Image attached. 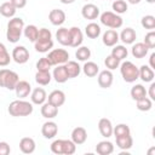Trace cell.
Masks as SVG:
<instances>
[{
  "instance_id": "cell-1",
  "label": "cell",
  "mask_w": 155,
  "mask_h": 155,
  "mask_svg": "<svg viewBox=\"0 0 155 155\" xmlns=\"http://www.w3.org/2000/svg\"><path fill=\"white\" fill-rule=\"evenodd\" d=\"M23 29H24V22L22 18L13 17L12 19H10V22L7 23V31H6L7 40L12 44L19 41Z\"/></svg>"
},
{
  "instance_id": "cell-2",
  "label": "cell",
  "mask_w": 155,
  "mask_h": 155,
  "mask_svg": "<svg viewBox=\"0 0 155 155\" xmlns=\"http://www.w3.org/2000/svg\"><path fill=\"white\" fill-rule=\"evenodd\" d=\"M8 114L11 116H28L33 113V104L27 102V101H22V99H17L10 103L8 105Z\"/></svg>"
},
{
  "instance_id": "cell-3",
  "label": "cell",
  "mask_w": 155,
  "mask_h": 155,
  "mask_svg": "<svg viewBox=\"0 0 155 155\" xmlns=\"http://www.w3.org/2000/svg\"><path fill=\"white\" fill-rule=\"evenodd\" d=\"M18 81H19V76L16 71L8 69H0V87H5L7 90H15Z\"/></svg>"
},
{
  "instance_id": "cell-4",
  "label": "cell",
  "mask_w": 155,
  "mask_h": 155,
  "mask_svg": "<svg viewBox=\"0 0 155 155\" xmlns=\"http://www.w3.org/2000/svg\"><path fill=\"white\" fill-rule=\"evenodd\" d=\"M120 71H121L122 79L126 82H134L137 79H139L138 68L130 61H126L120 65Z\"/></svg>"
},
{
  "instance_id": "cell-5",
  "label": "cell",
  "mask_w": 155,
  "mask_h": 155,
  "mask_svg": "<svg viewBox=\"0 0 155 155\" xmlns=\"http://www.w3.org/2000/svg\"><path fill=\"white\" fill-rule=\"evenodd\" d=\"M101 23L104 24L105 27H109L111 29H117L122 25V18L111 11H105L101 15Z\"/></svg>"
},
{
  "instance_id": "cell-6",
  "label": "cell",
  "mask_w": 155,
  "mask_h": 155,
  "mask_svg": "<svg viewBox=\"0 0 155 155\" xmlns=\"http://www.w3.org/2000/svg\"><path fill=\"white\" fill-rule=\"evenodd\" d=\"M68 58H69V53H68V51H65L63 48H54L47 56V59L50 61V63L52 65L65 64L68 62Z\"/></svg>"
},
{
  "instance_id": "cell-7",
  "label": "cell",
  "mask_w": 155,
  "mask_h": 155,
  "mask_svg": "<svg viewBox=\"0 0 155 155\" xmlns=\"http://www.w3.org/2000/svg\"><path fill=\"white\" fill-rule=\"evenodd\" d=\"M12 59L18 64H24L29 59V51L24 46H16L12 50Z\"/></svg>"
},
{
  "instance_id": "cell-8",
  "label": "cell",
  "mask_w": 155,
  "mask_h": 155,
  "mask_svg": "<svg viewBox=\"0 0 155 155\" xmlns=\"http://www.w3.org/2000/svg\"><path fill=\"white\" fill-rule=\"evenodd\" d=\"M81 15L85 19H96L99 16V8L93 4H86L81 8Z\"/></svg>"
},
{
  "instance_id": "cell-9",
  "label": "cell",
  "mask_w": 155,
  "mask_h": 155,
  "mask_svg": "<svg viewBox=\"0 0 155 155\" xmlns=\"http://www.w3.org/2000/svg\"><path fill=\"white\" fill-rule=\"evenodd\" d=\"M41 133H42V136H44L45 138H47V139L53 138V137L58 133V126H57V124L53 122V121H47V122H45V124L42 125V127H41Z\"/></svg>"
},
{
  "instance_id": "cell-10",
  "label": "cell",
  "mask_w": 155,
  "mask_h": 155,
  "mask_svg": "<svg viewBox=\"0 0 155 155\" xmlns=\"http://www.w3.org/2000/svg\"><path fill=\"white\" fill-rule=\"evenodd\" d=\"M15 91H16V96L18 98H25L28 97V94L30 93L31 91V86L28 81L25 80H19L15 87Z\"/></svg>"
},
{
  "instance_id": "cell-11",
  "label": "cell",
  "mask_w": 155,
  "mask_h": 155,
  "mask_svg": "<svg viewBox=\"0 0 155 155\" xmlns=\"http://www.w3.org/2000/svg\"><path fill=\"white\" fill-rule=\"evenodd\" d=\"M48 19L53 25H62L65 22V13L59 8L51 10V12L48 13Z\"/></svg>"
},
{
  "instance_id": "cell-12",
  "label": "cell",
  "mask_w": 155,
  "mask_h": 155,
  "mask_svg": "<svg viewBox=\"0 0 155 155\" xmlns=\"http://www.w3.org/2000/svg\"><path fill=\"white\" fill-rule=\"evenodd\" d=\"M69 33H70V46L71 47H79L84 40L82 31L78 27H71L69 29Z\"/></svg>"
},
{
  "instance_id": "cell-13",
  "label": "cell",
  "mask_w": 155,
  "mask_h": 155,
  "mask_svg": "<svg viewBox=\"0 0 155 155\" xmlns=\"http://www.w3.org/2000/svg\"><path fill=\"white\" fill-rule=\"evenodd\" d=\"M65 102V94L61 90H54L48 94V103L53 104L54 107H61Z\"/></svg>"
},
{
  "instance_id": "cell-14",
  "label": "cell",
  "mask_w": 155,
  "mask_h": 155,
  "mask_svg": "<svg viewBox=\"0 0 155 155\" xmlns=\"http://www.w3.org/2000/svg\"><path fill=\"white\" fill-rule=\"evenodd\" d=\"M86 139H87V132L84 127H75L71 131V140L76 145L84 144L86 142Z\"/></svg>"
},
{
  "instance_id": "cell-15",
  "label": "cell",
  "mask_w": 155,
  "mask_h": 155,
  "mask_svg": "<svg viewBox=\"0 0 155 155\" xmlns=\"http://www.w3.org/2000/svg\"><path fill=\"white\" fill-rule=\"evenodd\" d=\"M113 73L108 69H105V70H103V71H101L99 73V75H98V85L102 87V88H108V87H110L111 86V84H113Z\"/></svg>"
},
{
  "instance_id": "cell-16",
  "label": "cell",
  "mask_w": 155,
  "mask_h": 155,
  "mask_svg": "<svg viewBox=\"0 0 155 155\" xmlns=\"http://www.w3.org/2000/svg\"><path fill=\"white\" fill-rule=\"evenodd\" d=\"M98 130L101 132V134L105 138H109L111 137L113 134V125H111V121L109 119H101L99 122H98Z\"/></svg>"
},
{
  "instance_id": "cell-17",
  "label": "cell",
  "mask_w": 155,
  "mask_h": 155,
  "mask_svg": "<svg viewBox=\"0 0 155 155\" xmlns=\"http://www.w3.org/2000/svg\"><path fill=\"white\" fill-rule=\"evenodd\" d=\"M102 40H103V44H104L105 46L111 47V46H115L120 39H119V34L116 33V30L109 29V30H107V31L103 34Z\"/></svg>"
},
{
  "instance_id": "cell-18",
  "label": "cell",
  "mask_w": 155,
  "mask_h": 155,
  "mask_svg": "<svg viewBox=\"0 0 155 155\" xmlns=\"http://www.w3.org/2000/svg\"><path fill=\"white\" fill-rule=\"evenodd\" d=\"M30 98H31V102H33L34 104H36V105H42V104L45 103L46 98H47V94H46V92H45L44 88L36 87V88L33 90Z\"/></svg>"
},
{
  "instance_id": "cell-19",
  "label": "cell",
  "mask_w": 155,
  "mask_h": 155,
  "mask_svg": "<svg viewBox=\"0 0 155 155\" xmlns=\"http://www.w3.org/2000/svg\"><path fill=\"white\" fill-rule=\"evenodd\" d=\"M19 149L24 154H31L35 150V142L30 137H24L19 142Z\"/></svg>"
},
{
  "instance_id": "cell-20",
  "label": "cell",
  "mask_w": 155,
  "mask_h": 155,
  "mask_svg": "<svg viewBox=\"0 0 155 155\" xmlns=\"http://www.w3.org/2000/svg\"><path fill=\"white\" fill-rule=\"evenodd\" d=\"M119 39H120L124 44L130 45V44H133V42L136 41L137 34H136V31H134L132 28H126V29H124V30L121 31Z\"/></svg>"
},
{
  "instance_id": "cell-21",
  "label": "cell",
  "mask_w": 155,
  "mask_h": 155,
  "mask_svg": "<svg viewBox=\"0 0 155 155\" xmlns=\"http://www.w3.org/2000/svg\"><path fill=\"white\" fill-rule=\"evenodd\" d=\"M64 67H65V70H67V74H68V78L69 79H73V78L79 76V74L81 71V67L75 61H68L64 64Z\"/></svg>"
},
{
  "instance_id": "cell-22",
  "label": "cell",
  "mask_w": 155,
  "mask_h": 155,
  "mask_svg": "<svg viewBox=\"0 0 155 155\" xmlns=\"http://www.w3.org/2000/svg\"><path fill=\"white\" fill-rule=\"evenodd\" d=\"M58 114V108L54 107L53 104L51 103H44L42 107H41V115L45 117V119H53L56 117Z\"/></svg>"
},
{
  "instance_id": "cell-23",
  "label": "cell",
  "mask_w": 155,
  "mask_h": 155,
  "mask_svg": "<svg viewBox=\"0 0 155 155\" xmlns=\"http://www.w3.org/2000/svg\"><path fill=\"white\" fill-rule=\"evenodd\" d=\"M53 79H54L58 84H63V82H65V81L69 79L64 64H58V65L54 68V70H53Z\"/></svg>"
},
{
  "instance_id": "cell-24",
  "label": "cell",
  "mask_w": 155,
  "mask_h": 155,
  "mask_svg": "<svg viewBox=\"0 0 155 155\" xmlns=\"http://www.w3.org/2000/svg\"><path fill=\"white\" fill-rule=\"evenodd\" d=\"M58 42L63 46H70V33L68 28H59L56 33Z\"/></svg>"
},
{
  "instance_id": "cell-25",
  "label": "cell",
  "mask_w": 155,
  "mask_h": 155,
  "mask_svg": "<svg viewBox=\"0 0 155 155\" xmlns=\"http://www.w3.org/2000/svg\"><path fill=\"white\" fill-rule=\"evenodd\" d=\"M96 151L99 155H109L114 151V145L109 140H102L96 145Z\"/></svg>"
},
{
  "instance_id": "cell-26",
  "label": "cell",
  "mask_w": 155,
  "mask_h": 155,
  "mask_svg": "<svg viewBox=\"0 0 155 155\" xmlns=\"http://www.w3.org/2000/svg\"><path fill=\"white\" fill-rule=\"evenodd\" d=\"M148 51H149V48L144 42H137L136 45L132 46V50H131L132 56L136 58H144L147 56Z\"/></svg>"
},
{
  "instance_id": "cell-27",
  "label": "cell",
  "mask_w": 155,
  "mask_h": 155,
  "mask_svg": "<svg viewBox=\"0 0 155 155\" xmlns=\"http://www.w3.org/2000/svg\"><path fill=\"white\" fill-rule=\"evenodd\" d=\"M115 138H116V145L121 150H128L133 145V139H132L131 134L121 136V137H115Z\"/></svg>"
},
{
  "instance_id": "cell-28",
  "label": "cell",
  "mask_w": 155,
  "mask_h": 155,
  "mask_svg": "<svg viewBox=\"0 0 155 155\" xmlns=\"http://www.w3.org/2000/svg\"><path fill=\"white\" fill-rule=\"evenodd\" d=\"M139 70V78L142 79V81L144 82H151L154 79V71L148 65H142L140 68H138Z\"/></svg>"
},
{
  "instance_id": "cell-29",
  "label": "cell",
  "mask_w": 155,
  "mask_h": 155,
  "mask_svg": "<svg viewBox=\"0 0 155 155\" xmlns=\"http://www.w3.org/2000/svg\"><path fill=\"white\" fill-rule=\"evenodd\" d=\"M82 70H84V74L88 78H93L98 74L99 71V67L94 63V62H86L82 67Z\"/></svg>"
},
{
  "instance_id": "cell-30",
  "label": "cell",
  "mask_w": 155,
  "mask_h": 155,
  "mask_svg": "<svg viewBox=\"0 0 155 155\" xmlns=\"http://www.w3.org/2000/svg\"><path fill=\"white\" fill-rule=\"evenodd\" d=\"M16 11H17V8H16L10 1H6V2L1 4V6H0V13H1L4 17H6V18L13 17L15 13H16Z\"/></svg>"
},
{
  "instance_id": "cell-31",
  "label": "cell",
  "mask_w": 155,
  "mask_h": 155,
  "mask_svg": "<svg viewBox=\"0 0 155 155\" xmlns=\"http://www.w3.org/2000/svg\"><path fill=\"white\" fill-rule=\"evenodd\" d=\"M85 34L90 39H97L101 35V27L97 23H90L85 28Z\"/></svg>"
},
{
  "instance_id": "cell-32",
  "label": "cell",
  "mask_w": 155,
  "mask_h": 155,
  "mask_svg": "<svg viewBox=\"0 0 155 155\" xmlns=\"http://www.w3.org/2000/svg\"><path fill=\"white\" fill-rule=\"evenodd\" d=\"M131 97L134 99V101H138V99H142L144 97H147V91H145V87L140 84H137L134 85L132 88H131Z\"/></svg>"
},
{
  "instance_id": "cell-33",
  "label": "cell",
  "mask_w": 155,
  "mask_h": 155,
  "mask_svg": "<svg viewBox=\"0 0 155 155\" xmlns=\"http://www.w3.org/2000/svg\"><path fill=\"white\" fill-rule=\"evenodd\" d=\"M23 31H24V36H25L29 41H31V42H35V41H36L38 34H39V29H38L35 25L29 24V25L24 27Z\"/></svg>"
},
{
  "instance_id": "cell-34",
  "label": "cell",
  "mask_w": 155,
  "mask_h": 155,
  "mask_svg": "<svg viewBox=\"0 0 155 155\" xmlns=\"http://www.w3.org/2000/svg\"><path fill=\"white\" fill-rule=\"evenodd\" d=\"M52 76L50 74V71H42V70H38V73L35 74V81L39 84V85H42V86H46L50 84Z\"/></svg>"
},
{
  "instance_id": "cell-35",
  "label": "cell",
  "mask_w": 155,
  "mask_h": 155,
  "mask_svg": "<svg viewBox=\"0 0 155 155\" xmlns=\"http://www.w3.org/2000/svg\"><path fill=\"white\" fill-rule=\"evenodd\" d=\"M127 54H128V51H127V48H126L124 45H116V46H114V48L111 50V56L115 57V58L119 59V61L125 59V58L127 57Z\"/></svg>"
},
{
  "instance_id": "cell-36",
  "label": "cell",
  "mask_w": 155,
  "mask_h": 155,
  "mask_svg": "<svg viewBox=\"0 0 155 155\" xmlns=\"http://www.w3.org/2000/svg\"><path fill=\"white\" fill-rule=\"evenodd\" d=\"M76 150V144L69 139H62V154L71 155Z\"/></svg>"
},
{
  "instance_id": "cell-37",
  "label": "cell",
  "mask_w": 155,
  "mask_h": 155,
  "mask_svg": "<svg viewBox=\"0 0 155 155\" xmlns=\"http://www.w3.org/2000/svg\"><path fill=\"white\" fill-rule=\"evenodd\" d=\"M75 57L79 59V61H87L90 57H91V50L86 46H81V47H78L76 52H75Z\"/></svg>"
},
{
  "instance_id": "cell-38",
  "label": "cell",
  "mask_w": 155,
  "mask_h": 155,
  "mask_svg": "<svg viewBox=\"0 0 155 155\" xmlns=\"http://www.w3.org/2000/svg\"><path fill=\"white\" fill-rule=\"evenodd\" d=\"M11 61V57H10V53L7 52L5 45L2 42H0V67H6L8 65Z\"/></svg>"
},
{
  "instance_id": "cell-39",
  "label": "cell",
  "mask_w": 155,
  "mask_h": 155,
  "mask_svg": "<svg viewBox=\"0 0 155 155\" xmlns=\"http://www.w3.org/2000/svg\"><path fill=\"white\" fill-rule=\"evenodd\" d=\"M113 133L115 134V137H121V136L131 134V131L126 124H119L115 127H113Z\"/></svg>"
},
{
  "instance_id": "cell-40",
  "label": "cell",
  "mask_w": 155,
  "mask_h": 155,
  "mask_svg": "<svg viewBox=\"0 0 155 155\" xmlns=\"http://www.w3.org/2000/svg\"><path fill=\"white\" fill-rule=\"evenodd\" d=\"M151 107H153V101L148 97H144L137 101V109L140 111H148L151 109Z\"/></svg>"
},
{
  "instance_id": "cell-41",
  "label": "cell",
  "mask_w": 155,
  "mask_h": 155,
  "mask_svg": "<svg viewBox=\"0 0 155 155\" xmlns=\"http://www.w3.org/2000/svg\"><path fill=\"white\" fill-rule=\"evenodd\" d=\"M36 41H39V42H48V41H52V34H51V31L47 28L39 29V34H38Z\"/></svg>"
},
{
  "instance_id": "cell-42",
  "label": "cell",
  "mask_w": 155,
  "mask_h": 155,
  "mask_svg": "<svg viewBox=\"0 0 155 155\" xmlns=\"http://www.w3.org/2000/svg\"><path fill=\"white\" fill-rule=\"evenodd\" d=\"M113 10L117 15L125 13L127 11V4H126V1H124V0H115L113 2Z\"/></svg>"
},
{
  "instance_id": "cell-43",
  "label": "cell",
  "mask_w": 155,
  "mask_h": 155,
  "mask_svg": "<svg viewBox=\"0 0 155 155\" xmlns=\"http://www.w3.org/2000/svg\"><path fill=\"white\" fill-rule=\"evenodd\" d=\"M140 24H142L143 28L149 29V30H153L155 28V17L154 16H150V15L144 16L142 18V21H140Z\"/></svg>"
},
{
  "instance_id": "cell-44",
  "label": "cell",
  "mask_w": 155,
  "mask_h": 155,
  "mask_svg": "<svg viewBox=\"0 0 155 155\" xmlns=\"http://www.w3.org/2000/svg\"><path fill=\"white\" fill-rule=\"evenodd\" d=\"M35 50L40 53H45V52H48L52 47H53V41H48V42H39V41H35Z\"/></svg>"
},
{
  "instance_id": "cell-45",
  "label": "cell",
  "mask_w": 155,
  "mask_h": 155,
  "mask_svg": "<svg viewBox=\"0 0 155 155\" xmlns=\"http://www.w3.org/2000/svg\"><path fill=\"white\" fill-rule=\"evenodd\" d=\"M104 64H105V67H107L109 70H114V69L119 68V65H120V61L116 59L115 57H113L111 54H109V56L105 57V59H104Z\"/></svg>"
},
{
  "instance_id": "cell-46",
  "label": "cell",
  "mask_w": 155,
  "mask_h": 155,
  "mask_svg": "<svg viewBox=\"0 0 155 155\" xmlns=\"http://www.w3.org/2000/svg\"><path fill=\"white\" fill-rule=\"evenodd\" d=\"M52 67V64L50 63V61L47 59V57H42L36 63V69L38 70H42V71H50V68Z\"/></svg>"
},
{
  "instance_id": "cell-47",
  "label": "cell",
  "mask_w": 155,
  "mask_h": 155,
  "mask_svg": "<svg viewBox=\"0 0 155 155\" xmlns=\"http://www.w3.org/2000/svg\"><path fill=\"white\" fill-rule=\"evenodd\" d=\"M144 44L148 46V48L155 47V31H149L144 38Z\"/></svg>"
},
{
  "instance_id": "cell-48",
  "label": "cell",
  "mask_w": 155,
  "mask_h": 155,
  "mask_svg": "<svg viewBox=\"0 0 155 155\" xmlns=\"http://www.w3.org/2000/svg\"><path fill=\"white\" fill-rule=\"evenodd\" d=\"M11 151L10 145L6 142H0V155H8Z\"/></svg>"
},
{
  "instance_id": "cell-49",
  "label": "cell",
  "mask_w": 155,
  "mask_h": 155,
  "mask_svg": "<svg viewBox=\"0 0 155 155\" xmlns=\"http://www.w3.org/2000/svg\"><path fill=\"white\" fill-rule=\"evenodd\" d=\"M10 2L16 7V8H23L27 5V0H10Z\"/></svg>"
},
{
  "instance_id": "cell-50",
  "label": "cell",
  "mask_w": 155,
  "mask_h": 155,
  "mask_svg": "<svg viewBox=\"0 0 155 155\" xmlns=\"http://www.w3.org/2000/svg\"><path fill=\"white\" fill-rule=\"evenodd\" d=\"M149 98L151 101H155V84L151 82L150 87H149Z\"/></svg>"
},
{
  "instance_id": "cell-51",
  "label": "cell",
  "mask_w": 155,
  "mask_h": 155,
  "mask_svg": "<svg viewBox=\"0 0 155 155\" xmlns=\"http://www.w3.org/2000/svg\"><path fill=\"white\" fill-rule=\"evenodd\" d=\"M149 61H150V68H151V69L155 68V53H151V54H150Z\"/></svg>"
},
{
  "instance_id": "cell-52",
  "label": "cell",
  "mask_w": 155,
  "mask_h": 155,
  "mask_svg": "<svg viewBox=\"0 0 155 155\" xmlns=\"http://www.w3.org/2000/svg\"><path fill=\"white\" fill-rule=\"evenodd\" d=\"M62 4H65V5H68V4H73L75 0H59Z\"/></svg>"
},
{
  "instance_id": "cell-53",
  "label": "cell",
  "mask_w": 155,
  "mask_h": 155,
  "mask_svg": "<svg viewBox=\"0 0 155 155\" xmlns=\"http://www.w3.org/2000/svg\"><path fill=\"white\" fill-rule=\"evenodd\" d=\"M128 2H130V4H132V5H136V4H139V2H140V0H128Z\"/></svg>"
},
{
  "instance_id": "cell-54",
  "label": "cell",
  "mask_w": 155,
  "mask_h": 155,
  "mask_svg": "<svg viewBox=\"0 0 155 155\" xmlns=\"http://www.w3.org/2000/svg\"><path fill=\"white\" fill-rule=\"evenodd\" d=\"M145 1H148L149 4H154L155 2V0H145Z\"/></svg>"
},
{
  "instance_id": "cell-55",
  "label": "cell",
  "mask_w": 155,
  "mask_h": 155,
  "mask_svg": "<svg viewBox=\"0 0 155 155\" xmlns=\"http://www.w3.org/2000/svg\"><path fill=\"white\" fill-rule=\"evenodd\" d=\"M85 1H87V0H85Z\"/></svg>"
}]
</instances>
